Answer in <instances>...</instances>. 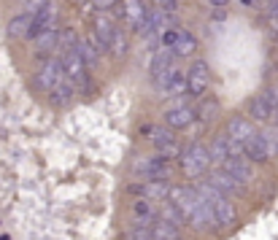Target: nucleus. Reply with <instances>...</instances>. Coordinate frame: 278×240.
Returning a JSON list of instances; mask_svg holds the SVG:
<instances>
[{
	"label": "nucleus",
	"mask_w": 278,
	"mask_h": 240,
	"mask_svg": "<svg viewBox=\"0 0 278 240\" xmlns=\"http://www.w3.org/2000/svg\"><path fill=\"white\" fill-rule=\"evenodd\" d=\"M211 151L205 149V146L200 143H192L189 149L181 154V170L189 175V178H197V175H203L205 170L211 167Z\"/></svg>",
	"instance_id": "f257e3e1"
},
{
	"label": "nucleus",
	"mask_w": 278,
	"mask_h": 240,
	"mask_svg": "<svg viewBox=\"0 0 278 240\" xmlns=\"http://www.w3.org/2000/svg\"><path fill=\"white\" fill-rule=\"evenodd\" d=\"M60 65H62V73L76 84V89H81V92L89 89V81H86V63L81 59V54H78L76 49L73 51H62Z\"/></svg>",
	"instance_id": "f03ea898"
},
{
	"label": "nucleus",
	"mask_w": 278,
	"mask_h": 240,
	"mask_svg": "<svg viewBox=\"0 0 278 240\" xmlns=\"http://www.w3.org/2000/svg\"><path fill=\"white\" fill-rule=\"evenodd\" d=\"M208 87H211L208 63H205V59H195L192 68H189V73H187V89H189V95L203 97L205 92H208Z\"/></svg>",
	"instance_id": "7ed1b4c3"
},
{
	"label": "nucleus",
	"mask_w": 278,
	"mask_h": 240,
	"mask_svg": "<svg viewBox=\"0 0 278 240\" xmlns=\"http://www.w3.org/2000/svg\"><path fill=\"white\" fill-rule=\"evenodd\" d=\"M197 192L195 189H187V187H176V189H170V197H168V203L176 205V211L181 213V219H184L187 224L192 221V216H195V208H197Z\"/></svg>",
	"instance_id": "20e7f679"
},
{
	"label": "nucleus",
	"mask_w": 278,
	"mask_h": 240,
	"mask_svg": "<svg viewBox=\"0 0 278 240\" xmlns=\"http://www.w3.org/2000/svg\"><path fill=\"white\" fill-rule=\"evenodd\" d=\"M116 25H114V19L108 17V14H98V17L92 19V35H95V41H98L103 49H111V43H114V38H116Z\"/></svg>",
	"instance_id": "39448f33"
},
{
	"label": "nucleus",
	"mask_w": 278,
	"mask_h": 240,
	"mask_svg": "<svg viewBox=\"0 0 278 240\" xmlns=\"http://www.w3.org/2000/svg\"><path fill=\"white\" fill-rule=\"evenodd\" d=\"M132 195L138 197H146L152 200V203H165V200L170 197V187L165 181H144V184H135V187H130Z\"/></svg>",
	"instance_id": "423d86ee"
},
{
	"label": "nucleus",
	"mask_w": 278,
	"mask_h": 240,
	"mask_svg": "<svg viewBox=\"0 0 278 240\" xmlns=\"http://www.w3.org/2000/svg\"><path fill=\"white\" fill-rule=\"evenodd\" d=\"M62 65L57 63V59H46V65H41V71H38V87H41L43 92H52L57 84L62 81Z\"/></svg>",
	"instance_id": "0eeeda50"
},
{
	"label": "nucleus",
	"mask_w": 278,
	"mask_h": 240,
	"mask_svg": "<svg viewBox=\"0 0 278 240\" xmlns=\"http://www.w3.org/2000/svg\"><path fill=\"white\" fill-rule=\"evenodd\" d=\"M249 113L257 122H267L270 116H275V105H273V100H270L267 92H259V95H254L249 100Z\"/></svg>",
	"instance_id": "6e6552de"
},
{
	"label": "nucleus",
	"mask_w": 278,
	"mask_h": 240,
	"mask_svg": "<svg viewBox=\"0 0 278 240\" xmlns=\"http://www.w3.org/2000/svg\"><path fill=\"white\" fill-rule=\"evenodd\" d=\"M243 154H246V159H251V162H267L270 159V146L265 141V135H251L249 141L243 143Z\"/></svg>",
	"instance_id": "1a4fd4ad"
},
{
	"label": "nucleus",
	"mask_w": 278,
	"mask_h": 240,
	"mask_svg": "<svg viewBox=\"0 0 278 240\" xmlns=\"http://www.w3.org/2000/svg\"><path fill=\"white\" fill-rule=\"evenodd\" d=\"M195 116H197L195 108H189V105H176V108H170V111L165 113V122H168L170 130H184V127H192Z\"/></svg>",
	"instance_id": "9d476101"
},
{
	"label": "nucleus",
	"mask_w": 278,
	"mask_h": 240,
	"mask_svg": "<svg viewBox=\"0 0 278 240\" xmlns=\"http://www.w3.org/2000/svg\"><path fill=\"white\" fill-rule=\"evenodd\" d=\"M221 170L233 175L238 184H249L251 178H254V170H251V165H249V159H243V157H233V159H227L224 165H221Z\"/></svg>",
	"instance_id": "9b49d317"
},
{
	"label": "nucleus",
	"mask_w": 278,
	"mask_h": 240,
	"mask_svg": "<svg viewBox=\"0 0 278 240\" xmlns=\"http://www.w3.org/2000/svg\"><path fill=\"white\" fill-rule=\"evenodd\" d=\"M119 6H122V19H127L135 30L144 25V19L149 14V9L144 6V0H122Z\"/></svg>",
	"instance_id": "f8f14e48"
},
{
	"label": "nucleus",
	"mask_w": 278,
	"mask_h": 240,
	"mask_svg": "<svg viewBox=\"0 0 278 240\" xmlns=\"http://www.w3.org/2000/svg\"><path fill=\"white\" fill-rule=\"evenodd\" d=\"M227 135L233 138V141H238V143H246L251 135H257V130H254V125L249 119H243V116H233V119L227 122Z\"/></svg>",
	"instance_id": "ddd939ff"
},
{
	"label": "nucleus",
	"mask_w": 278,
	"mask_h": 240,
	"mask_svg": "<svg viewBox=\"0 0 278 240\" xmlns=\"http://www.w3.org/2000/svg\"><path fill=\"white\" fill-rule=\"evenodd\" d=\"M173 57H176L173 49H160V51L154 54V59H152V79L157 84H160L165 76L173 71Z\"/></svg>",
	"instance_id": "4468645a"
},
{
	"label": "nucleus",
	"mask_w": 278,
	"mask_h": 240,
	"mask_svg": "<svg viewBox=\"0 0 278 240\" xmlns=\"http://www.w3.org/2000/svg\"><path fill=\"white\" fill-rule=\"evenodd\" d=\"M73 95H76V84L70 81L68 76H62V81L49 92V100H52V103L57 105V108H65V105L73 103Z\"/></svg>",
	"instance_id": "2eb2a0df"
},
{
	"label": "nucleus",
	"mask_w": 278,
	"mask_h": 240,
	"mask_svg": "<svg viewBox=\"0 0 278 240\" xmlns=\"http://www.w3.org/2000/svg\"><path fill=\"white\" fill-rule=\"evenodd\" d=\"M213 219H216V227H233L235 219H238V211H235V205L229 203L227 197H221L219 203H213Z\"/></svg>",
	"instance_id": "dca6fc26"
},
{
	"label": "nucleus",
	"mask_w": 278,
	"mask_h": 240,
	"mask_svg": "<svg viewBox=\"0 0 278 240\" xmlns=\"http://www.w3.org/2000/svg\"><path fill=\"white\" fill-rule=\"evenodd\" d=\"M160 84H162V89L168 92V95H181V92L187 89V73L178 71V68H173V71L165 76Z\"/></svg>",
	"instance_id": "f3484780"
},
{
	"label": "nucleus",
	"mask_w": 278,
	"mask_h": 240,
	"mask_svg": "<svg viewBox=\"0 0 278 240\" xmlns=\"http://www.w3.org/2000/svg\"><path fill=\"white\" fill-rule=\"evenodd\" d=\"M208 184H213L221 195H233V192H238V187H241V184H238L229 173H224V170H213V173L208 175Z\"/></svg>",
	"instance_id": "a211bd4d"
},
{
	"label": "nucleus",
	"mask_w": 278,
	"mask_h": 240,
	"mask_svg": "<svg viewBox=\"0 0 278 240\" xmlns=\"http://www.w3.org/2000/svg\"><path fill=\"white\" fill-rule=\"evenodd\" d=\"M152 240H181V227H173V224L162 221V219H154Z\"/></svg>",
	"instance_id": "6ab92c4d"
},
{
	"label": "nucleus",
	"mask_w": 278,
	"mask_h": 240,
	"mask_svg": "<svg viewBox=\"0 0 278 240\" xmlns=\"http://www.w3.org/2000/svg\"><path fill=\"white\" fill-rule=\"evenodd\" d=\"M30 25H33V14H19V17H14L9 22V35L11 38H27L30 33Z\"/></svg>",
	"instance_id": "aec40b11"
},
{
	"label": "nucleus",
	"mask_w": 278,
	"mask_h": 240,
	"mask_svg": "<svg viewBox=\"0 0 278 240\" xmlns=\"http://www.w3.org/2000/svg\"><path fill=\"white\" fill-rule=\"evenodd\" d=\"M195 51H197V38L192 33H187V30H181V38H178V43L173 46V54H176V57H192Z\"/></svg>",
	"instance_id": "412c9836"
},
{
	"label": "nucleus",
	"mask_w": 278,
	"mask_h": 240,
	"mask_svg": "<svg viewBox=\"0 0 278 240\" xmlns=\"http://www.w3.org/2000/svg\"><path fill=\"white\" fill-rule=\"evenodd\" d=\"M35 43H38V51H54V49H57V43H60V30L49 27L46 33H41L35 38Z\"/></svg>",
	"instance_id": "4be33fe9"
},
{
	"label": "nucleus",
	"mask_w": 278,
	"mask_h": 240,
	"mask_svg": "<svg viewBox=\"0 0 278 240\" xmlns=\"http://www.w3.org/2000/svg\"><path fill=\"white\" fill-rule=\"evenodd\" d=\"M197 116H200L203 122H213L219 116V100L213 97H203L200 105H197Z\"/></svg>",
	"instance_id": "5701e85b"
},
{
	"label": "nucleus",
	"mask_w": 278,
	"mask_h": 240,
	"mask_svg": "<svg viewBox=\"0 0 278 240\" xmlns=\"http://www.w3.org/2000/svg\"><path fill=\"white\" fill-rule=\"evenodd\" d=\"M157 219L168 221V224H173V227H181V224H187L184 219H181V213L176 211V205H173V203H165L160 211H157Z\"/></svg>",
	"instance_id": "b1692460"
},
{
	"label": "nucleus",
	"mask_w": 278,
	"mask_h": 240,
	"mask_svg": "<svg viewBox=\"0 0 278 240\" xmlns=\"http://www.w3.org/2000/svg\"><path fill=\"white\" fill-rule=\"evenodd\" d=\"M208 151H211V159L219 162V165H224V162L229 159V151H227V141H224V138H216V141L211 143Z\"/></svg>",
	"instance_id": "393cba45"
},
{
	"label": "nucleus",
	"mask_w": 278,
	"mask_h": 240,
	"mask_svg": "<svg viewBox=\"0 0 278 240\" xmlns=\"http://www.w3.org/2000/svg\"><path fill=\"white\" fill-rule=\"evenodd\" d=\"M108 51L114 54V57H124V54H127V35L122 33V30L116 33V38H114V43H111Z\"/></svg>",
	"instance_id": "a878e982"
},
{
	"label": "nucleus",
	"mask_w": 278,
	"mask_h": 240,
	"mask_svg": "<svg viewBox=\"0 0 278 240\" xmlns=\"http://www.w3.org/2000/svg\"><path fill=\"white\" fill-rule=\"evenodd\" d=\"M178 38H181V30L165 27V30H162V49H173V46L178 43Z\"/></svg>",
	"instance_id": "bb28decb"
},
{
	"label": "nucleus",
	"mask_w": 278,
	"mask_h": 240,
	"mask_svg": "<svg viewBox=\"0 0 278 240\" xmlns=\"http://www.w3.org/2000/svg\"><path fill=\"white\" fill-rule=\"evenodd\" d=\"M154 6H157V11H160V14H173L178 9L176 0H154Z\"/></svg>",
	"instance_id": "cd10ccee"
},
{
	"label": "nucleus",
	"mask_w": 278,
	"mask_h": 240,
	"mask_svg": "<svg viewBox=\"0 0 278 240\" xmlns=\"http://www.w3.org/2000/svg\"><path fill=\"white\" fill-rule=\"evenodd\" d=\"M122 0H92V9L95 11H108V9H116Z\"/></svg>",
	"instance_id": "c85d7f7f"
},
{
	"label": "nucleus",
	"mask_w": 278,
	"mask_h": 240,
	"mask_svg": "<svg viewBox=\"0 0 278 240\" xmlns=\"http://www.w3.org/2000/svg\"><path fill=\"white\" fill-rule=\"evenodd\" d=\"M25 3H27V14H33V17H35L41 9H46V6H49V0H25Z\"/></svg>",
	"instance_id": "c756f323"
},
{
	"label": "nucleus",
	"mask_w": 278,
	"mask_h": 240,
	"mask_svg": "<svg viewBox=\"0 0 278 240\" xmlns=\"http://www.w3.org/2000/svg\"><path fill=\"white\" fill-rule=\"evenodd\" d=\"M270 19L278 22V0H273V3H270Z\"/></svg>",
	"instance_id": "7c9ffc66"
},
{
	"label": "nucleus",
	"mask_w": 278,
	"mask_h": 240,
	"mask_svg": "<svg viewBox=\"0 0 278 240\" xmlns=\"http://www.w3.org/2000/svg\"><path fill=\"white\" fill-rule=\"evenodd\" d=\"M229 0H211V6H216V9H224Z\"/></svg>",
	"instance_id": "2f4dec72"
},
{
	"label": "nucleus",
	"mask_w": 278,
	"mask_h": 240,
	"mask_svg": "<svg viewBox=\"0 0 278 240\" xmlns=\"http://www.w3.org/2000/svg\"><path fill=\"white\" fill-rule=\"evenodd\" d=\"M243 3H251V0H243Z\"/></svg>",
	"instance_id": "473e14b6"
}]
</instances>
